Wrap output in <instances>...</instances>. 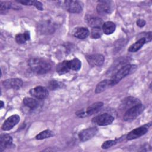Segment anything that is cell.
Masks as SVG:
<instances>
[{
	"label": "cell",
	"mask_w": 152,
	"mask_h": 152,
	"mask_svg": "<svg viewBox=\"0 0 152 152\" xmlns=\"http://www.w3.org/2000/svg\"><path fill=\"white\" fill-rule=\"evenodd\" d=\"M28 64L31 69L39 74L47 73L51 69V64L42 58H31L28 61Z\"/></svg>",
	"instance_id": "obj_1"
},
{
	"label": "cell",
	"mask_w": 152,
	"mask_h": 152,
	"mask_svg": "<svg viewBox=\"0 0 152 152\" xmlns=\"http://www.w3.org/2000/svg\"><path fill=\"white\" fill-rule=\"evenodd\" d=\"M144 107L140 103L137 104L127 109L124 115V120L125 121H131L138 117L144 110Z\"/></svg>",
	"instance_id": "obj_2"
},
{
	"label": "cell",
	"mask_w": 152,
	"mask_h": 152,
	"mask_svg": "<svg viewBox=\"0 0 152 152\" xmlns=\"http://www.w3.org/2000/svg\"><path fill=\"white\" fill-rule=\"evenodd\" d=\"M134 65H131L129 64L125 65L122 66L113 75V77L110 80L112 86H113L118 84L123 78L128 75L132 70V68Z\"/></svg>",
	"instance_id": "obj_3"
},
{
	"label": "cell",
	"mask_w": 152,
	"mask_h": 152,
	"mask_svg": "<svg viewBox=\"0 0 152 152\" xmlns=\"http://www.w3.org/2000/svg\"><path fill=\"white\" fill-rule=\"evenodd\" d=\"M113 121V116L108 113H104L94 117L92 122L99 126H105L111 124Z\"/></svg>",
	"instance_id": "obj_4"
},
{
	"label": "cell",
	"mask_w": 152,
	"mask_h": 152,
	"mask_svg": "<svg viewBox=\"0 0 152 152\" xmlns=\"http://www.w3.org/2000/svg\"><path fill=\"white\" fill-rule=\"evenodd\" d=\"M65 9L71 13H79L82 11L83 5L78 1H65L64 2Z\"/></svg>",
	"instance_id": "obj_5"
},
{
	"label": "cell",
	"mask_w": 152,
	"mask_h": 152,
	"mask_svg": "<svg viewBox=\"0 0 152 152\" xmlns=\"http://www.w3.org/2000/svg\"><path fill=\"white\" fill-rule=\"evenodd\" d=\"M148 126H148L147 125H145L133 129L128 133L126 136V139L128 140H131L141 137L148 131Z\"/></svg>",
	"instance_id": "obj_6"
},
{
	"label": "cell",
	"mask_w": 152,
	"mask_h": 152,
	"mask_svg": "<svg viewBox=\"0 0 152 152\" xmlns=\"http://www.w3.org/2000/svg\"><path fill=\"white\" fill-rule=\"evenodd\" d=\"M86 59L92 66H100L103 65L104 58L101 54H91L86 56Z\"/></svg>",
	"instance_id": "obj_7"
},
{
	"label": "cell",
	"mask_w": 152,
	"mask_h": 152,
	"mask_svg": "<svg viewBox=\"0 0 152 152\" xmlns=\"http://www.w3.org/2000/svg\"><path fill=\"white\" fill-rule=\"evenodd\" d=\"M23 84V82L20 78H10L3 81L2 85L5 88H12L14 90L20 89Z\"/></svg>",
	"instance_id": "obj_8"
},
{
	"label": "cell",
	"mask_w": 152,
	"mask_h": 152,
	"mask_svg": "<svg viewBox=\"0 0 152 152\" xmlns=\"http://www.w3.org/2000/svg\"><path fill=\"white\" fill-rule=\"evenodd\" d=\"M97 6V11L99 14L106 15L110 14L112 11V7L110 4V1H100Z\"/></svg>",
	"instance_id": "obj_9"
},
{
	"label": "cell",
	"mask_w": 152,
	"mask_h": 152,
	"mask_svg": "<svg viewBox=\"0 0 152 152\" xmlns=\"http://www.w3.org/2000/svg\"><path fill=\"white\" fill-rule=\"evenodd\" d=\"M97 132V129L96 127L88 128L80 132L78 137L81 141H86L93 138Z\"/></svg>",
	"instance_id": "obj_10"
},
{
	"label": "cell",
	"mask_w": 152,
	"mask_h": 152,
	"mask_svg": "<svg viewBox=\"0 0 152 152\" xmlns=\"http://www.w3.org/2000/svg\"><path fill=\"white\" fill-rule=\"evenodd\" d=\"M30 94L38 99H45L48 96V91L47 88L42 86H37L32 88L30 91Z\"/></svg>",
	"instance_id": "obj_11"
},
{
	"label": "cell",
	"mask_w": 152,
	"mask_h": 152,
	"mask_svg": "<svg viewBox=\"0 0 152 152\" xmlns=\"http://www.w3.org/2000/svg\"><path fill=\"white\" fill-rule=\"evenodd\" d=\"M19 121L20 116L18 115H12L5 121L2 126V129L4 131H9L17 125Z\"/></svg>",
	"instance_id": "obj_12"
},
{
	"label": "cell",
	"mask_w": 152,
	"mask_h": 152,
	"mask_svg": "<svg viewBox=\"0 0 152 152\" xmlns=\"http://www.w3.org/2000/svg\"><path fill=\"white\" fill-rule=\"evenodd\" d=\"M40 33L42 34H51L55 30L53 24L50 21H43L38 26V28Z\"/></svg>",
	"instance_id": "obj_13"
},
{
	"label": "cell",
	"mask_w": 152,
	"mask_h": 152,
	"mask_svg": "<svg viewBox=\"0 0 152 152\" xmlns=\"http://www.w3.org/2000/svg\"><path fill=\"white\" fill-rule=\"evenodd\" d=\"M12 143V138L8 134H3L0 137V151L11 147Z\"/></svg>",
	"instance_id": "obj_14"
},
{
	"label": "cell",
	"mask_w": 152,
	"mask_h": 152,
	"mask_svg": "<svg viewBox=\"0 0 152 152\" xmlns=\"http://www.w3.org/2000/svg\"><path fill=\"white\" fill-rule=\"evenodd\" d=\"M74 36L78 39H84L89 34V30L86 27H77L73 31Z\"/></svg>",
	"instance_id": "obj_15"
},
{
	"label": "cell",
	"mask_w": 152,
	"mask_h": 152,
	"mask_svg": "<svg viewBox=\"0 0 152 152\" xmlns=\"http://www.w3.org/2000/svg\"><path fill=\"white\" fill-rule=\"evenodd\" d=\"M138 103H140V102L138 100V99L134 97H129L124 99L121 104V106L122 109H126L127 110L132 106Z\"/></svg>",
	"instance_id": "obj_16"
},
{
	"label": "cell",
	"mask_w": 152,
	"mask_h": 152,
	"mask_svg": "<svg viewBox=\"0 0 152 152\" xmlns=\"http://www.w3.org/2000/svg\"><path fill=\"white\" fill-rule=\"evenodd\" d=\"M112 86L111 84L110 80H104L97 84L95 89V93H102Z\"/></svg>",
	"instance_id": "obj_17"
},
{
	"label": "cell",
	"mask_w": 152,
	"mask_h": 152,
	"mask_svg": "<svg viewBox=\"0 0 152 152\" xmlns=\"http://www.w3.org/2000/svg\"><path fill=\"white\" fill-rule=\"evenodd\" d=\"M103 103L101 102H97L93 103L90 106H88L86 109V112L87 115L90 116L97 113L100 110V109L103 106Z\"/></svg>",
	"instance_id": "obj_18"
},
{
	"label": "cell",
	"mask_w": 152,
	"mask_h": 152,
	"mask_svg": "<svg viewBox=\"0 0 152 152\" xmlns=\"http://www.w3.org/2000/svg\"><path fill=\"white\" fill-rule=\"evenodd\" d=\"M116 29V25L112 21H107L103 23L102 26V30L106 34H112Z\"/></svg>",
	"instance_id": "obj_19"
},
{
	"label": "cell",
	"mask_w": 152,
	"mask_h": 152,
	"mask_svg": "<svg viewBox=\"0 0 152 152\" xmlns=\"http://www.w3.org/2000/svg\"><path fill=\"white\" fill-rule=\"evenodd\" d=\"M146 43V40L144 37H141L134 44L130 46L128 51L131 52H135L141 48V47Z\"/></svg>",
	"instance_id": "obj_20"
},
{
	"label": "cell",
	"mask_w": 152,
	"mask_h": 152,
	"mask_svg": "<svg viewBox=\"0 0 152 152\" xmlns=\"http://www.w3.org/2000/svg\"><path fill=\"white\" fill-rule=\"evenodd\" d=\"M87 23L88 24V25L91 27L92 28L94 27H99L100 28L101 27H102L103 24V20L97 17H90L88 19Z\"/></svg>",
	"instance_id": "obj_21"
},
{
	"label": "cell",
	"mask_w": 152,
	"mask_h": 152,
	"mask_svg": "<svg viewBox=\"0 0 152 152\" xmlns=\"http://www.w3.org/2000/svg\"><path fill=\"white\" fill-rule=\"evenodd\" d=\"M69 68L68 65V61H64L63 62H60L56 67V71L57 72L60 74L62 75L69 71Z\"/></svg>",
	"instance_id": "obj_22"
},
{
	"label": "cell",
	"mask_w": 152,
	"mask_h": 152,
	"mask_svg": "<svg viewBox=\"0 0 152 152\" xmlns=\"http://www.w3.org/2000/svg\"><path fill=\"white\" fill-rule=\"evenodd\" d=\"M30 38V32L28 31H25L24 33L17 34L15 36V40L18 43H24L27 40H28Z\"/></svg>",
	"instance_id": "obj_23"
},
{
	"label": "cell",
	"mask_w": 152,
	"mask_h": 152,
	"mask_svg": "<svg viewBox=\"0 0 152 152\" xmlns=\"http://www.w3.org/2000/svg\"><path fill=\"white\" fill-rule=\"evenodd\" d=\"M68 65L70 69L74 71H78L81 68V62L78 59L74 58L72 60L68 61Z\"/></svg>",
	"instance_id": "obj_24"
},
{
	"label": "cell",
	"mask_w": 152,
	"mask_h": 152,
	"mask_svg": "<svg viewBox=\"0 0 152 152\" xmlns=\"http://www.w3.org/2000/svg\"><path fill=\"white\" fill-rule=\"evenodd\" d=\"M23 103L26 106H27L31 109L36 108L39 104L37 101L36 99L30 98V97L24 98L23 99Z\"/></svg>",
	"instance_id": "obj_25"
},
{
	"label": "cell",
	"mask_w": 152,
	"mask_h": 152,
	"mask_svg": "<svg viewBox=\"0 0 152 152\" xmlns=\"http://www.w3.org/2000/svg\"><path fill=\"white\" fill-rule=\"evenodd\" d=\"M52 136H53L52 131H51L49 129H46L40 132L39 134H37L36 136V138L37 140H43L47 138H49Z\"/></svg>",
	"instance_id": "obj_26"
},
{
	"label": "cell",
	"mask_w": 152,
	"mask_h": 152,
	"mask_svg": "<svg viewBox=\"0 0 152 152\" xmlns=\"http://www.w3.org/2000/svg\"><path fill=\"white\" fill-rule=\"evenodd\" d=\"M0 11L1 14L5 13L10 8H11L12 4L10 2H0Z\"/></svg>",
	"instance_id": "obj_27"
},
{
	"label": "cell",
	"mask_w": 152,
	"mask_h": 152,
	"mask_svg": "<svg viewBox=\"0 0 152 152\" xmlns=\"http://www.w3.org/2000/svg\"><path fill=\"white\" fill-rule=\"evenodd\" d=\"M102 31L99 27L92 28L91 31V36L93 39H99L102 36Z\"/></svg>",
	"instance_id": "obj_28"
},
{
	"label": "cell",
	"mask_w": 152,
	"mask_h": 152,
	"mask_svg": "<svg viewBox=\"0 0 152 152\" xmlns=\"http://www.w3.org/2000/svg\"><path fill=\"white\" fill-rule=\"evenodd\" d=\"M62 84L56 80H51L49 83V88L50 90H55L61 87Z\"/></svg>",
	"instance_id": "obj_29"
},
{
	"label": "cell",
	"mask_w": 152,
	"mask_h": 152,
	"mask_svg": "<svg viewBox=\"0 0 152 152\" xmlns=\"http://www.w3.org/2000/svg\"><path fill=\"white\" fill-rule=\"evenodd\" d=\"M116 140H107L104 141L103 143V144L102 145V148L103 149H107L112 147L113 145L116 144Z\"/></svg>",
	"instance_id": "obj_30"
},
{
	"label": "cell",
	"mask_w": 152,
	"mask_h": 152,
	"mask_svg": "<svg viewBox=\"0 0 152 152\" xmlns=\"http://www.w3.org/2000/svg\"><path fill=\"white\" fill-rule=\"evenodd\" d=\"M76 115L80 117V118H84V117H86L87 116V114H86V110L82 109V110H80L78 111H77L76 112Z\"/></svg>",
	"instance_id": "obj_31"
},
{
	"label": "cell",
	"mask_w": 152,
	"mask_h": 152,
	"mask_svg": "<svg viewBox=\"0 0 152 152\" xmlns=\"http://www.w3.org/2000/svg\"><path fill=\"white\" fill-rule=\"evenodd\" d=\"M20 4H22L23 5H33L34 1H28V0H24V1H17Z\"/></svg>",
	"instance_id": "obj_32"
},
{
	"label": "cell",
	"mask_w": 152,
	"mask_h": 152,
	"mask_svg": "<svg viewBox=\"0 0 152 152\" xmlns=\"http://www.w3.org/2000/svg\"><path fill=\"white\" fill-rule=\"evenodd\" d=\"M33 5H34L38 10H40V11H42V10H43L42 4L40 2H39V1H34Z\"/></svg>",
	"instance_id": "obj_33"
},
{
	"label": "cell",
	"mask_w": 152,
	"mask_h": 152,
	"mask_svg": "<svg viewBox=\"0 0 152 152\" xmlns=\"http://www.w3.org/2000/svg\"><path fill=\"white\" fill-rule=\"evenodd\" d=\"M137 24L138 26L142 27L143 26H144V25L145 24V21L144 20L142 19H139L137 21Z\"/></svg>",
	"instance_id": "obj_34"
},
{
	"label": "cell",
	"mask_w": 152,
	"mask_h": 152,
	"mask_svg": "<svg viewBox=\"0 0 152 152\" xmlns=\"http://www.w3.org/2000/svg\"><path fill=\"white\" fill-rule=\"evenodd\" d=\"M1 108H2V107L4 106V102H3V101L1 100Z\"/></svg>",
	"instance_id": "obj_35"
}]
</instances>
